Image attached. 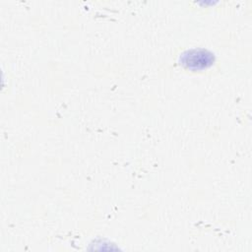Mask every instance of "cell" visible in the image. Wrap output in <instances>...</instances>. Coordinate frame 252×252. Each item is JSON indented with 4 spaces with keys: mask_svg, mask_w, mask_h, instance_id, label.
Instances as JSON below:
<instances>
[{
    "mask_svg": "<svg viewBox=\"0 0 252 252\" xmlns=\"http://www.w3.org/2000/svg\"><path fill=\"white\" fill-rule=\"evenodd\" d=\"M181 62L187 68L201 69L206 68L212 64L213 56L206 50L193 49L182 55Z\"/></svg>",
    "mask_w": 252,
    "mask_h": 252,
    "instance_id": "obj_1",
    "label": "cell"
}]
</instances>
